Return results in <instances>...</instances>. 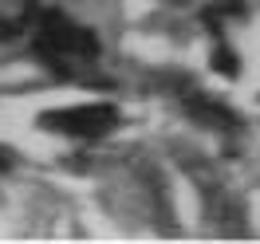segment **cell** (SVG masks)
<instances>
[{
  "mask_svg": "<svg viewBox=\"0 0 260 244\" xmlns=\"http://www.w3.org/2000/svg\"><path fill=\"white\" fill-rule=\"evenodd\" d=\"M40 44L63 63L67 55H75V59H87V55H95V44H91V36L75 28V24H67L63 16H48L44 20V36H40Z\"/></svg>",
  "mask_w": 260,
  "mask_h": 244,
  "instance_id": "6da1fadb",
  "label": "cell"
},
{
  "mask_svg": "<svg viewBox=\"0 0 260 244\" xmlns=\"http://www.w3.org/2000/svg\"><path fill=\"white\" fill-rule=\"evenodd\" d=\"M44 126H55L71 138H99L114 126V111L111 107H75V111H63V114H48Z\"/></svg>",
  "mask_w": 260,
  "mask_h": 244,
  "instance_id": "7a4b0ae2",
  "label": "cell"
}]
</instances>
